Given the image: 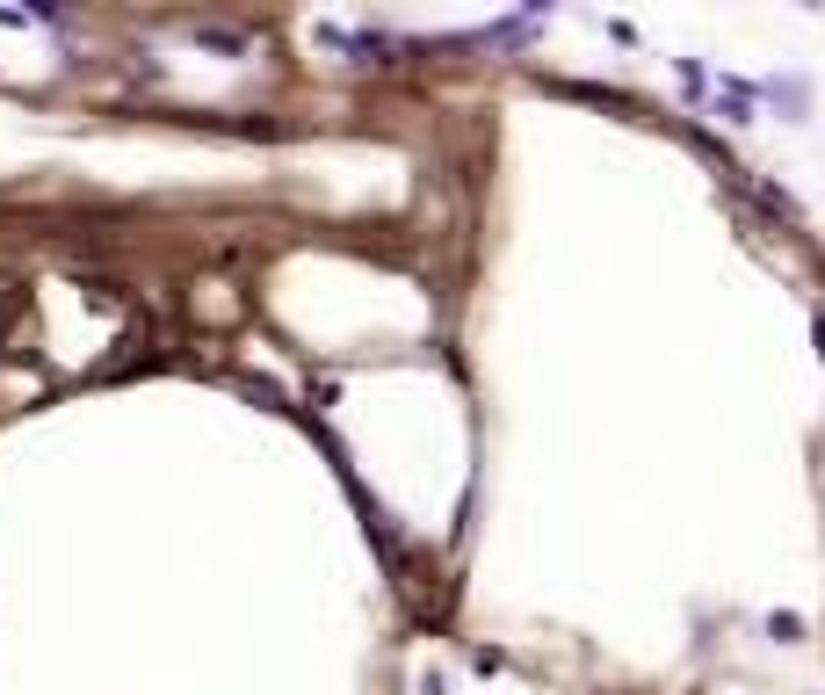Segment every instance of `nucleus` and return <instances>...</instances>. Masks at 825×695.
<instances>
[{
	"label": "nucleus",
	"instance_id": "nucleus-1",
	"mask_svg": "<svg viewBox=\"0 0 825 695\" xmlns=\"http://www.w3.org/2000/svg\"><path fill=\"white\" fill-rule=\"evenodd\" d=\"M717 109L731 116V124H753V87H739V80H717Z\"/></svg>",
	"mask_w": 825,
	"mask_h": 695
},
{
	"label": "nucleus",
	"instance_id": "nucleus-3",
	"mask_svg": "<svg viewBox=\"0 0 825 695\" xmlns=\"http://www.w3.org/2000/svg\"><path fill=\"white\" fill-rule=\"evenodd\" d=\"M768 630H775V638L789 645V638H804V616H782V609H775V616H768Z\"/></svg>",
	"mask_w": 825,
	"mask_h": 695
},
{
	"label": "nucleus",
	"instance_id": "nucleus-2",
	"mask_svg": "<svg viewBox=\"0 0 825 695\" xmlns=\"http://www.w3.org/2000/svg\"><path fill=\"white\" fill-rule=\"evenodd\" d=\"M768 95H775L782 109H804V80H768Z\"/></svg>",
	"mask_w": 825,
	"mask_h": 695
}]
</instances>
